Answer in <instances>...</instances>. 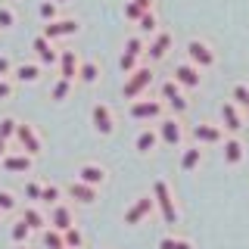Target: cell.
<instances>
[{
  "instance_id": "52a82bcc",
  "label": "cell",
  "mask_w": 249,
  "mask_h": 249,
  "mask_svg": "<svg viewBox=\"0 0 249 249\" xmlns=\"http://www.w3.org/2000/svg\"><path fill=\"white\" fill-rule=\"evenodd\" d=\"M162 97L168 100V106L175 109V112H187V100H184V93H181V84H178L175 78L162 84Z\"/></svg>"
},
{
  "instance_id": "60d3db41",
  "label": "cell",
  "mask_w": 249,
  "mask_h": 249,
  "mask_svg": "<svg viewBox=\"0 0 249 249\" xmlns=\"http://www.w3.org/2000/svg\"><path fill=\"white\" fill-rule=\"evenodd\" d=\"M137 59H140V56H128V53H124L122 62H119V66H122V72H124V75H131V72L137 69Z\"/></svg>"
},
{
  "instance_id": "d4e9b609",
  "label": "cell",
  "mask_w": 249,
  "mask_h": 249,
  "mask_svg": "<svg viewBox=\"0 0 249 249\" xmlns=\"http://www.w3.org/2000/svg\"><path fill=\"white\" fill-rule=\"evenodd\" d=\"M10 237H13V243H25V240L31 237V224L25 221V218H19V221L13 224V231H10Z\"/></svg>"
},
{
  "instance_id": "bcb514c9",
  "label": "cell",
  "mask_w": 249,
  "mask_h": 249,
  "mask_svg": "<svg viewBox=\"0 0 249 249\" xmlns=\"http://www.w3.org/2000/svg\"><path fill=\"white\" fill-rule=\"evenodd\" d=\"M3 156H6V140L0 137V159H3Z\"/></svg>"
},
{
  "instance_id": "74e56055",
  "label": "cell",
  "mask_w": 249,
  "mask_h": 249,
  "mask_svg": "<svg viewBox=\"0 0 249 249\" xmlns=\"http://www.w3.org/2000/svg\"><path fill=\"white\" fill-rule=\"evenodd\" d=\"M16 25V13L10 6H0V28H13Z\"/></svg>"
},
{
  "instance_id": "f546056e",
  "label": "cell",
  "mask_w": 249,
  "mask_h": 249,
  "mask_svg": "<svg viewBox=\"0 0 249 249\" xmlns=\"http://www.w3.org/2000/svg\"><path fill=\"white\" fill-rule=\"evenodd\" d=\"M69 88H72V81H69V78H59V81L50 88V97L53 100H66L69 97Z\"/></svg>"
},
{
  "instance_id": "7c38bea8",
  "label": "cell",
  "mask_w": 249,
  "mask_h": 249,
  "mask_svg": "<svg viewBox=\"0 0 249 249\" xmlns=\"http://www.w3.org/2000/svg\"><path fill=\"white\" fill-rule=\"evenodd\" d=\"M50 228H56L66 233L69 228H75L72 221V212H69V206H62V202H56V206H50Z\"/></svg>"
},
{
  "instance_id": "44dd1931",
  "label": "cell",
  "mask_w": 249,
  "mask_h": 249,
  "mask_svg": "<svg viewBox=\"0 0 249 249\" xmlns=\"http://www.w3.org/2000/svg\"><path fill=\"white\" fill-rule=\"evenodd\" d=\"M156 143H159V134H156V131H140L137 140H134V150L137 153H150V150H156Z\"/></svg>"
},
{
  "instance_id": "c3c4849f",
  "label": "cell",
  "mask_w": 249,
  "mask_h": 249,
  "mask_svg": "<svg viewBox=\"0 0 249 249\" xmlns=\"http://www.w3.org/2000/svg\"><path fill=\"white\" fill-rule=\"evenodd\" d=\"M56 3H66V0H56Z\"/></svg>"
},
{
  "instance_id": "9c48e42d",
  "label": "cell",
  "mask_w": 249,
  "mask_h": 249,
  "mask_svg": "<svg viewBox=\"0 0 249 249\" xmlns=\"http://www.w3.org/2000/svg\"><path fill=\"white\" fill-rule=\"evenodd\" d=\"M31 47H35V53H37V62H44V66H53V62L59 59V53L53 50V41L44 37V35H37L35 41H31Z\"/></svg>"
},
{
  "instance_id": "4dcf8cb0",
  "label": "cell",
  "mask_w": 249,
  "mask_h": 249,
  "mask_svg": "<svg viewBox=\"0 0 249 249\" xmlns=\"http://www.w3.org/2000/svg\"><path fill=\"white\" fill-rule=\"evenodd\" d=\"M137 28H140V35H153V31H156V16H153V10H150V13H143V16H140V22H137Z\"/></svg>"
},
{
  "instance_id": "7402d4cb",
  "label": "cell",
  "mask_w": 249,
  "mask_h": 249,
  "mask_svg": "<svg viewBox=\"0 0 249 249\" xmlns=\"http://www.w3.org/2000/svg\"><path fill=\"white\" fill-rule=\"evenodd\" d=\"M243 159V143L240 140H224V162L228 165H237Z\"/></svg>"
},
{
  "instance_id": "7a4b0ae2",
  "label": "cell",
  "mask_w": 249,
  "mask_h": 249,
  "mask_svg": "<svg viewBox=\"0 0 249 249\" xmlns=\"http://www.w3.org/2000/svg\"><path fill=\"white\" fill-rule=\"evenodd\" d=\"M150 84H153V72H150V69H134V72L128 75V81H124V88H122L124 100H137Z\"/></svg>"
},
{
  "instance_id": "83f0119b",
  "label": "cell",
  "mask_w": 249,
  "mask_h": 249,
  "mask_svg": "<svg viewBox=\"0 0 249 249\" xmlns=\"http://www.w3.org/2000/svg\"><path fill=\"white\" fill-rule=\"evenodd\" d=\"M199 162H202V153H199V150H187V153L181 156V168H184V171H193Z\"/></svg>"
},
{
  "instance_id": "277c9868",
  "label": "cell",
  "mask_w": 249,
  "mask_h": 249,
  "mask_svg": "<svg viewBox=\"0 0 249 249\" xmlns=\"http://www.w3.org/2000/svg\"><path fill=\"white\" fill-rule=\"evenodd\" d=\"M159 115H162L159 100H134V106H131V119L134 122H150V119H159Z\"/></svg>"
},
{
  "instance_id": "484cf974",
  "label": "cell",
  "mask_w": 249,
  "mask_h": 249,
  "mask_svg": "<svg viewBox=\"0 0 249 249\" xmlns=\"http://www.w3.org/2000/svg\"><path fill=\"white\" fill-rule=\"evenodd\" d=\"M16 78H19L22 84H35L37 78H41V69L28 62V66H19V69H16Z\"/></svg>"
},
{
  "instance_id": "2e32d148",
  "label": "cell",
  "mask_w": 249,
  "mask_h": 249,
  "mask_svg": "<svg viewBox=\"0 0 249 249\" xmlns=\"http://www.w3.org/2000/svg\"><path fill=\"white\" fill-rule=\"evenodd\" d=\"M159 140H162L165 146H178V143H181V124H178L175 119L162 122V124H159Z\"/></svg>"
},
{
  "instance_id": "f1b7e54d",
  "label": "cell",
  "mask_w": 249,
  "mask_h": 249,
  "mask_svg": "<svg viewBox=\"0 0 249 249\" xmlns=\"http://www.w3.org/2000/svg\"><path fill=\"white\" fill-rule=\"evenodd\" d=\"M37 13H41V19H44V22H53V19H59V10H56V0H44V3L37 6Z\"/></svg>"
},
{
  "instance_id": "f35d334b",
  "label": "cell",
  "mask_w": 249,
  "mask_h": 249,
  "mask_svg": "<svg viewBox=\"0 0 249 249\" xmlns=\"http://www.w3.org/2000/svg\"><path fill=\"white\" fill-rule=\"evenodd\" d=\"M16 209V196L10 190H0V212H13Z\"/></svg>"
},
{
  "instance_id": "4fadbf2b",
  "label": "cell",
  "mask_w": 249,
  "mask_h": 249,
  "mask_svg": "<svg viewBox=\"0 0 249 249\" xmlns=\"http://www.w3.org/2000/svg\"><path fill=\"white\" fill-rule=\"evenodd\" d=\"M78 69H81V62H78L75 50H62V53H59V78L75 81V78H78Z\"/></svg>"
},
{
  "instance_id": "e0dca14e",
  "label": "cell",
  "mask_w": 249,
  "mask_h": 249,
  "mask_svg": "<svg viewBox=\"0 0 249 249\" xmlns=\"http://www.w3.org/2000/svg\"><path fill=\"white\" fill-rule=\"evenodd\" d=\"M69 196L78 199V202H93V199H97V187H90L84 181H72V184H69Z\"/></svg>"
},
{
  "instance_id": "836d02e7",
  "label": "cell",
  "mask_w": 249,
  "mask_h": 249,
  "mask_svg": "<svg viewBox=\"0 0 249 249\" xmlns=\"http://www.w3.org/2000/svg\"><path fill=\"white\" fill-rule=\"evenodd\" d=\"M159 249H193L187 240H175V237H162L159 240Z\"/></svg>"
},
{
  "instance_id": "d590c367",
  "label": "cell",
  "mask_w": 249,
  "mask_h": 249,
  "mask_svg": "<svg viewBox=\"0 0 249 249\" xmlns=\"http://www.w3.org/2000/svg\"><path fill=\"white\" fill-rule=\"evenodd\" d=\"M16 131H19V122H16V119H0V137H13L16 134Z\"/></svg>"
},
{
  "instance_id": "8d00e7d4",
  "label": "cell",
  "mask_w": 249,
  "mask_h": 249,
  "mask_svg": "<svg viewBox=\"0 0 249 249\" xmlns=\"http://www.w3.org/2000/svg\"><path fill=\"white\" fill-rule=\"evenodd\" d=\"M66 246L69 249H81V231H78V228H69L66 231Z\"/></svg>"
},
{
  "instance_id": "ac0fdd59",
  "label": "cell",
  "mask_w": 249,
  "mask_h": 249,
  "mask_svg": "<svg viewBox=\"0 0 249 249\" xmlns=\"http://www.w3.org/2000/svg\"><path fill=\"white\" fill-rule=\"evenodd\" d=\"M221 122H224L228 131H233V134L243 128V119H240V112H237V103H224L221 106Z\"/></svg>"
},
{
  "instance_id": "1f68e13d",
  "label": "cell",
  "mask_w": 249,
  "mask_h": 249,
  "mask_svg": "<svg viewBox=\"0 0 249 249\" xmlns=\"http://www.w3.org/2000/svg\"><path fill=\"white\" fill-rule=\"evenodd\" d=\"M233 103L249 109V88H246V84H237V88H233Z\"/></svg>"
},
{
  "instance_id": "6da1fadb",
  "label": "cell",
  "mask_w": 249,
  "mask_h": 249,
  "mask_svg": "<svg viewBox=\"0 0 249 249\" xmlns=\"http://www.w3.org/2000/svg\"><path fill=\"white\" fill-rule=\"evenodd\" d=\"M153 196H156V206L162 212V221L178 224V209H175V199H171V190L165 181H153Z\"/></svg>"
},
{
  "instance_id": "7bdbcfd3",
  "label": "cell",
  "mask_w": 249,
  "mask_h": 249,
  "mask_svg": "<svg viewBox=\"0 0 249 249\" xmlns=\"http://www.w3.org/2000/svg\"><path fill=\"white\" fill-rule=\"evenodd\" d=\"M13 72V62H10V56H0V78H6Z\"/></svg>"
},
{
  "instance_id": "ee69618b",
  "label": "cell",
  "mask_w": 249,
  "mask_h": 249,
  "mask_svg": "<svg viewBox=\"0 0 249 249\" xmlns=\"http://www.w3.org/2000/svg\"><path fill=\"white\" fill-rule=\"evenodd\" d=\"M10 93H13V84L6 81V78H0V100H6Z\"/></svg>"
},
{
  "instance_id": "603a6c76",
  "label": "cell",
  "mask_w": 249,
  "mask_h": 249,
  "mask_svg": "<svg viewBox=\"0 0 249 249\" xmlns=\"http://www.w3.org/2000/svg\"><path fill=\"white\" fill-rule=\"evenodd\" d=\"M22 218L31 224V231H47V228H50V221H47V218L37 212V209H25V212H22Z\"/></svg>"
},
{
  "instance_id": "30bf717a",
  "label": "cell",
  "mask_w": 249,
  "mask_h": 249,
  "mask_svg": "<svg viewBox=\"0 0 249 249\" xmlns=\"http://www.w3.org/2000/svg\"><path fill=\"white\" fill-rule=\"evenodd\" d=\"M90 119H93V128L100 131V134H112V109H109L106 103H97L93 106V112H90Z\"/></svg>"
},
{
  "instance_id": "681fc988",
  "label": "cell",
  "mask_w": 249,
  "mask_h": 249,
  "mask_svg": "<svg viewBox=\"0 0 249 249\" xmlns=\"http://www.w3.org/2000/svg\"><path fill=\"white\" fill-rule=\"evenodd\" d=\"M66 249H69V246H66Z\"/></svg>"
},
{
  "instance_id": "5b68a950",
  "label": "cell",
  "mask_w": 249,
  "mask_h": 249,
  "mask_svg": "<svg viewBox=\"0 0 249 249\" xmlns=\"http://www.w3.org/2000/svg\"><path fill=\"white\" fill-rule=\"evenodd\" d=\"M78 31V22L75 19H53V22H47L41 35L44 37H50V41H56V37H69V35H75Z\"/></svg>"
},
{
  "instance_id": "8fae6325",
  "label": "cell",
  "mask_w": 249,
  "mask_h": 249,
  "mask_svg": "<svg viewBox=\"0 0 249 249\" xmlns=\"http://www.w3.org/2000/svg\"><path fill=\"white\" fill-rule=\"evenodd\" d=\"M16 137H19L22 150H25L28 156H37V153H41V137L35 134V128H31V124H19V131H16Z\"/></svg>"
},
{
  "instance_id": "b9f144b4",
  "label": "cell",
  "mask_w": 249,
  "mask_h": 249,
  "mask_svg": "<svg viewBox=\"0 0 249 249\" xmlns=\"http://www.w3.org/2000/svg\"><path fill=\"white\" fill-rule=\"evenodd\" d=\"M25 196H28V199H41V196H44V187H37L35 181H28V184H25Z\"/></svg>"
},
{
  "instance_id": "4316f807",
  "label": "cell",
  "mask_w": 249,
  "mask_h": 249,
  "mask_svg": "<svg viewBox=\"0 0 249 249\" xmlns=\"http://www.w3.org/2000/svg\"><path fill=\"white\" fill-rule=\"evenodd\" d=\"M78 78H81L84 84H93L100 78V66L97 62H81V69H78Z\"/></svg>"
},
{
  "instance_id": "3957f363",
  "label": "cell",
  "mask_w": 249,
  "mask_h": 249,
  "mask_svg": "<svg viewBox=\"0 0 249 249\" xmlns=\"http://www.w3.org/2000/svg\"><path fill=\"white\" fill-rule=\"evenodd\" d=\"M187 56H190V62H193V66H199V69L215 66V53L209 50L206 41H190V44H187Z\"/></svg>"
},
{
  "instance_id": "ffe728a7",
  "label": "cell",
  "mask_w": 249,
  "mask_h": 249,
  "mask_svg": "<svg viewBox=\"0 0 249 249\" xmlns=\"http://www.w3.org/2000/svg\"><path fill=\"white\" fill-rule=\"evenodd\" d=\"M3 168H6V171H19V175H25V171H31V156H28V153L3 156Z\"/></svg>"
},
{
  "instance_id": "7dc6e473",
  "label": "cell",
  "mask_w": 249,
  "mask_h": 249,
  "mask_svg": "<svg viewBox=\"0 0 249 249\" xmlns=\"http://www.w3.org/2000/svg\"><path fill=\"white\" fill-rule=\"evenodd\" d=\"M16 249H28V246H25V243H16Z\"/></svg>"
},
{
  "instance_id": "8992f818",
  "label": "cell",
  "mask_w": 249,
  "mask_h": 249,
  "mask_svg": "<svg viewBox=\"0 0 249 249\" xmlns=\"http://www.w3.org/2000/svg\"><path fill=\"white\" fill-rule=\"evenodd\" d=\"M153 206H156V196H140L134 206H131L128 212H124V224H140L146 215L153 212Z\"/></svg>"
},
{
  "instance_id": "f6af8a7d",
  "label": "cell",
  "mask_w": 249,
  "mask_h": 249,
  "mask_svg": "<svg viewBox=\"0 0 249 249\" xmlns=\"http://www.w3.org/2000/svg\"><path fill=\"white\" fill-rule=\"evenodd\" d=\"M134 3L140 6V10H146V13H150V6H153V0H134Z\"/></svg>"
},
{
  "instance_id": "ab89813d",
  "label": "cell",
  "mask_w": 249,
  "mask_h": 249,
  "mask_svg": "<svg viewBox=\"0 0 249 249\" xmlns=\"http://www.w3.org/2000/svg\"><path fill=\"white\" fill-rule=\"evenodd\" d=\"M146 10H140V6L131 0V3H124V19H131V22H140V16H143Z\"/></svg>"
},
{
  "instance_id": "e575fe53",
  "label": "cell",
  "mask_w": 249,
  "mask_h": 249,
  "mask_svg": "<svg viewBox=\"0 0 249 249\" xmlns=\"http://www.w3.org/2000/svg\"><path fill=\"white\" fill-rule=\"evenodd\" d=\"M41 202H47V206H56V202H59V187H56V184H47Z\"/></svg>"
},
{
  "instance_id": "cb8c5ba5",
  "label": "cell",
  "mask_w": 249,
  "mask_h": 249,
  "mask_svg": "<svg viewBox=\"0 0 249 249\" xmlns=\"http://www.w3.org/2000/svg\"><path fill=\"white\" fill-rule=\"evenodd\" d=\"M44 243H47V249H66V233L56 231V228H47L44 231Z\"/></svg>"
},
{
  "instance_id": "9a60e30c",
  "label": "cell",
  "mask_w": 249,
  "mask_h": 249,
  "mask_svg": "<svg viewBox=\"0 0 249 249\" xmlns=\"http://www.w3.org/2000/svg\"><path fill=\"white\" fill-rule=\"evenodd\" d=\"M193 137L199 140V143H221L224 140V131L218 128V124H196V128H193Z\"/></svg>"
},
{
  "instance_id": "d6a6232c",
  "label": "cell",
  "mask_w": 249,
  "mask_h": 249,
  "mask_svg": "<svg viewBox=\"0 0 249 249\" xmlns=\"http://www.w3.org/2000/svg\"><path fill=\"white\" fill-rule=\"evenodd\" d=\"M124 53H128V56H143V41H140V37H128V41H124Z\"/></svg>"
},
{
  "instance_id": "d6986e66",
  "label": "cell",
  "mask_w": 249,
  "mask_h": 249,
  "mask_svg": "<svg viewBox=\"0 0 249 249\" xmlns=\"http://www.w3.org/2000/svg\"><path fill=\"white\" fill-rule=\"evenodd\" d=\"M168 47H171V35L168 31H159V35H156V41L150 44V59H165V53H168Z\"/></svg>"
},
{
  "instance_id": "5bb4252c",
  "label": "cell",
  "mask_w": 249,
  "mask_h": 249,
  "mask_svg": "<svg viewBox=\"0 0 249 249\" xmlns=\"http://www.w3.org/2000/svg\"><path fill=\"white\" fill-rule=\"evenodd\" d=\"M78 181H84V184H90V187H100V184L106 181V168H103V165H93V162H88V165L78 168Z\"/></svg>"
},
{
  "instance_id": "ba28073f",
  "label": "cell",
  "mask_w": 249,
  "mask_h": 249,
  "mask_svg": "<svg viewBox=\"0 0 249 249\" xmlns=\"http://www.w3.org/2000/svg\"><path fill=\"white\" fill-rule=\"evenodd\" d=\"M175 81L181 84V88H199V66H193V62L175 66Z\"/></svg>"
}]
</instances>
